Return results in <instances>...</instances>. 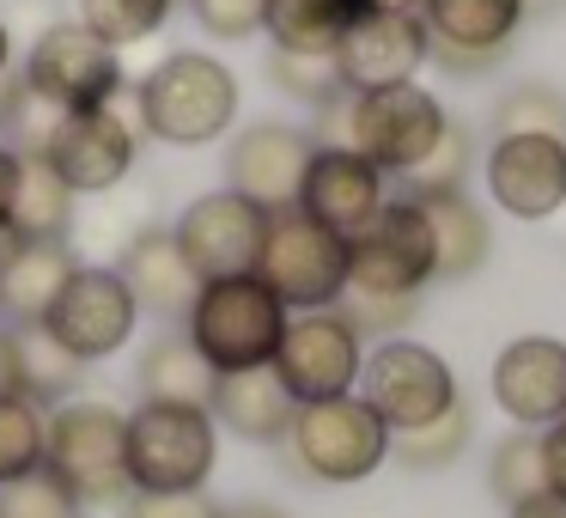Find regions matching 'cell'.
I'll use <instances>...</instances> for the list:
<instances>
[{
    "mask_svg": "<svg viewBox=\"0 0 566 518\" xmlns=\"http://www.w3.org/2000/svg\"><path fill=\"white\" fill-rule=\"evenodd\" d=\"M238 116V80L201 50H177L135 86V128L165 147H208Z\"/></svg>",
    "mask_w": 566,
    "mask_h": 518,
    "instance_id": "6da1fadb",
    "label": "cell"
},
{
    "mask_svg": "<svg viewBox=\"0 0 566 518\" xmlns=\"http://www.w3.org/2000/svg\"><path fill=\"white\" fill-rule=\"evenodd\" d=\"M286 318L293 311L262 287V274H232V281L196 287V305L184 311V335L213 372H250V366H274Z\"/></svg>",
    "mask_w": 566,
    "mask_h": 518,
    "instance_id": "7a4b0ae2",
    "label": "cell"
},
{
    "mask_svg": "<svg viewBox=\"0 0 566 518\" xmlns=\"http://www.w3.org/2000/svg\"><path fill=\"white\" fill-rule=\"evenodd\" d=\"M323 116L342 123L335 147L366 153L384 177H408L444 141V128H451L444 104L432 99L427 86H415V80H408V86H384V92H347V99L329 104Z\"/></svg>",
    "mask_w": 566,
    "mask_h": 518,
    "instance_id": "3957f363",
    "label": "cell"
},
{
    "mask_svg": "<svg viewBox=\"0 0 566 518\" xmlns=\"http://www.w3.org/2000/svg\"><path fill=\"white\" fill-rule=\"evenodd\" d=\"M128 488L135 494H196L213 476L220 427L196 403H140L128 415Z\"/></svg>",
    "mask_w": 566,
    "mask_h": 518,
    "instance_id": "277c9868",
    "label": "cell"
},
{
    "mask_svg": "<svg viewBox=\"0 0 566 518\" xmlns=\"http://www.w3.org/2000/svg\"><path fill=\"white\" fill-rule=\"evenodd\" d=\"M286 457L298 464V476L347 488V481H366L390 457V427L354 391L323 396V403H298L293 427H286Z\"/></svg>",
    "mask_w": 566,
    "mask_h": 518,
    "instance_id": "5b68a950",
    "label": "cell"
},
{
    "mask_svg": "<svg viewBox=\"0 0 566 518\" xmlns=\"http://www.w3.org/2000/svg\"><path fill=\"white\" fill-rule=\"evenodd\" d=\"M128 415L111 403H62L50 415V452L43 469L74 494L80 506H116L128 500Z\"/></svg>",
    "mask_w": 566,
    "mask_h": 518,
    "instance_id": "8992f818",
    "label": "cell"
},
{
    "mask_svg": "<svg viewBox=\"0 0 566 518\" xmlns=\"http://www.w3.org/2000/svg\"><path fill=\"white\" fill-rule=\"evenodd\" d=\"M256 274L286 311H329L347 293V245L305 220L298 208L269 214V232L256 250Z\"/></svg>",
    "mask_w": 566,
    "mask_h": 518,
    "instance_id": "52a82bcc",
    "label": "cell"
},
{
    "mask_svg": "<svg viewBox=\"0 0 566 518\" xmlns=\"http://www.w3.org/2000/svg\"><path fill=\"white\" fill-rule=\"evenodd\" d=\"M432 287V232L427 214L408 196L384 201L354 238H347V293L371 299H420Z\"/></svg>",
    "mask_w": 566,
    "mask_h": 518,
    "instance_id": "ba28073f",
    "label": "cell"
},
{
    "mask_svg": "<svg viewBox=\"0 0 566 518\" xmlns=\"http://www.w3.org/2000/svg\"><path fill=\"white\" fill-rule=\"evenodd\" d=\"M359 396L378 408V421L390 433L427 427V421H439L451 403H463L457 372L444 366L432 348L408 342V335H384L366 354V366H359Z\"/></svg>",
    "mask_w": 566,
    "mask_h": 518,
    "instance_id": "9c48e42d",
    "label": "cell"
},
{
    "mask_svg": "<svg viewBox=\"0 0 566 518\" xmlns=\"http://www.w3.org/2000/svg\"><path fill=\"white\" fill-rule=\"evenodd\" d=\"M25 92L50 111H98L123 92V50L98 43L86 25H50L25 55Z\"/></svg>",
    "mask_w": 566,
    "mask_h": 518,
    "instance_id": "30bf717a",
    "label": "cell"
},
{
    "mask_svg": "<svg viewBox=\"0 0 566 518\" xmlns=\"http://www.w3.org/2000/svg\"><path fill=\"white\" fill-rule=\"evenodd\" d=\"M135 323H140V305L123 287V274L116 269H86V262H80V269L67 274V287L55 293V305L43 311L38 330L50 335L55 348H67L80 366H92V360L123 354L128 335H135Z\"/></svg>",
    "mask_w": 566,
    "mask_h": 518,
    "instance_id": "8fae6325",
    "label": "cell"
},
{
    "mask_svg": "<svg viewBox=\"0 0 566 518\" xmlns=\"http://www.w3.org/2000/svg\"><path fill=\"white\" fill-rule=\"evenodd\" d=\"M366 366V335L342 318V311H298L286 318V335L274 348V372L293 391V403H323V396H347Z\"/></svg>",
    "mask_w": 566,
    "mask_h": 518,
    "instance_id": "7c38bea8",
    "label": "cell"
},
{
    "mask_svg": "<svg viewBox=\"0 0 566 518\" xmlns=\"http://www.w3.org/2000/svg\"><path fill=\"white\" fill-rule=\"evenodd\" d=\"M38 153L50 159V172L62 177L74 196H104V189H116L135 172L140 128L128 123V116H116L111 104H98V111H67Z\"/></svg>",
    "mask_w": 566,
    "mask_h": 518,
    "instance_id": "4fadbf2b",
    "label": "cell"
},
{
    "mask_svg": "<svg viewBox=\"0 0 566 518\" xmlns=\"http://www.w3.org/2000/svg\"><path fill=\"white\" fill-rule=\"evenodd\" d=\"M269 232V214L256 201L232 196V189H213L196 196L184 208V220L171 226L184 262L196 269V281H232V274H256V250Z\"/></svg>",
    "mask_w": 566,
    "mask_h": 518,
    "instance_id": "5bb4252c",
    "label": "cell"
},
{
    "mask_svg": "<svg viewBox=\"0 0 566 518\" xmlns=\"http://www.w3.org/2000/svg\"><path fill=\"white\" fill-rule=\"evenodd\" d=\"M415 13L427 25V43L439 55V68L481 74V68H493L512 50V38L530 19V0H420Z\"/></svg>",
    "mask_w": 566,
    "mask_h": 518,
    "instance_id": "9a60e30c",
    "label": "cell"
},
{
    "mask_svg": "<svg viewBox=\"0 0 566 518\" xmlns=\"http://www.w3.org/2000/svg\"><path fill=\"white\" fill-rule=\"evenodd\" d=\"M317 141L293 123H250L244 135H232L226 147V189L244 201H256L262 214L298 208V184Z\"/></svg>",
    "mask_w": 566,
    "mask_h": 518,
    "instance_id": "2e32d148",
    "label": "cell"
},
{
    "mask_svg": "<svg viewBox=\"0 0 566 518\" xmlns=\"http://www.w3.org/2000/svg\"><path fill=\"white\" fill-rule=\"evenodd\" d=\"M427 62H432V43L420 13H359L335 43V68H342L347 92L408 86Z\"/></svg>",
    "mask_w": 566,
    "mask_h": 518,
    "instance_id": "e0dca14e",
    "label": "cell"
},
{
    "mask_svg": "<svg viewBox=\"0 0 566 518\" xmlns=\"http://www.w3.org/2000/svg\"><path fill=\"white\" fill-rule=\"evenodd\" d=\"M384 201H390L384 196V172L366 153L335 147V141H317V147H311L305 184H298V214H305V220H317L323 232H335L347 245Z\"/></svg>",
    "mask_w": 566,
    "mask_h": 518,
    "instance_id": "ac0fdd59",
    "label": "cell"
},
{
    "mask_svg": "<svg viewBox=\"0 0 566 518\" xmlns=\"http://www.w3.org/2000/svg\"><path fill=\"white\" fill-rule=\"evenodd\" d=\"M488 196L512 220H554L566 208V141L554 135H493Z\"/></svg>",
    "mask_w": 566,
    "mask_h": 518,
    "instance_id": "d6986e66",
    "label": "cell"
},
{
    "mask_svg": "<svg viewBox=\"0 0 566 518\" xmlns=\"http://www.w3.org/2000/svg\"><path fill=\"white\" fill-rule=\"evenodd\" d=\"M493 403L512 415V427H554L566 415V342L554 335H517L493 360Z\"/></svg>",
    "mask_w": 566,
    "mask_h": 518,
    "instance_id": "ffe728a7",
    "label": "cell"
},
{
    "mask_svg": "<svg viewBox=\"0 0 566 518\" xmlns=\"http://www.w3.org/2000/svg\"><path fill=\"white\" fill-rule=\"evenodd\" d=\"M208 415H213V427L238 433V439L281 445L286 427H293V415H298V403H293V391L281 384L274 366H250V372H213Z\"/></svg>",
    "mask_w": 566,
    "mask_h": 518,
    "instance_id": "44dd1931",
    "label": "cell"
},
{
    "mask_svg": "<svg viewBox=\"0 0 566 518\" xmlns=\"http://www.w3.org/2000/svg\"><path fill=\"white\" fill-rule=\"evenodd\" d=\"M80 269V257L67 250V238H13L0 257V311L25 330L43 323V311L55 305V293L67 287V274Z\"/></svg>",
    "mask_w": 566,
    "mask_h": 518,
    "instance_id": "7402d4cb",
    "label": "cell"
},
{
    "mask_svg": "<svg viewBox=\"0 0 566 518\" xmlns=\"http://www.w3.org/2000/svg\"><path fill=\"white\" fill-rule=\"evenodd\" d=\"M408 201L427 214L432 281H469V274L493 257V226L463 189H420V196H408Z\"/></svg>",
    "mask_w": 566,
    "mask_h": 518,
    "instance_id": "603a6c76",
    "label": "cell"
},
{
    "mask_svg": "<svg viewBox=\"0 0 566 518\" xmlns=\"http://www.w3.org/2000/svg\"><path fill=\"white\" fill-rule=\"evenodd\" d=\"M123 287L135 293L140 311H153V318H184L189 305H196V269L184 262V250H177L171 232H140L135 245L123 250Z\"/></svg>",
    "mask_w": 566,
    "mask_h": 518,
    "instance_id": "cb8c5ba5",
    "label": "cell"
},
{
    "mask_svg": "<svg viewBox=\"0 0 566 518\" xmlns=\"http://www.w3.org/2000/svg\"><path fill=\"white\" fill-rule=\"evenodd\" d=\"M140 396H147V403H196V408H208L213 366L196 354L189 335H159V342L140 354Z\"/></svg>",
    "mask_w": 566,
    "mask_h": 518,
    "instance_id": "d4e9b609",
    "label": "cell"
},
{
    "mask_svg": "<svg viewBox=\"0 0 566 518\" xmlns=\"http://www.w3.org/2000/svg\"><path fill=\"white\" fill-rule=\"evenodd\" d=\"M74 226V189L50 172L43 153H25L19 165V196H13V214H7V232L13 238H67Z\"/></svg>",
    "mask_w": 566,
    "mask_h": 518,
    "instance_id": "484cf974",
    "label": "cell"
},
{
    "mask_svg": "<svg viewBox=\"0 0 566 518\" xmlns=\"http://www.w3.org/2000/svg\"><path fill=\"white\" fill-rule=\"evenodd\" d=\"M354 19L359 0H269L262 31L274 38V50H335Z\"/></svg>",
    "mask_w": 566,
    "mask_h": 518,
    "instance_id": "4316f807",
    "label": "cell"
},
{
    "mask_svg": "<svg viewBox=\"0 0 566 518\" xmlns=\"http://www.w3.org/2000/svg\"><path fill=\"white\" fill-rule=\"evenodd\" d=\"M488 488H493V500H505V512H512L517 500H536V494H548L542 433L517 427V433H505V439L493 445V457H488Z\"/></svg>",
    "mask_w": 566,
    "mask_h": 518,
    "instance_id": "83f0119b",
    "label": "cell"
},
{
    "mask_svg": "<svg viewBox=\"0 0 566 518\" xmlns=\"http://www.w3.org/2000/svg\"><path fill=\"white\" fill-rule=\"evenodd\" d=\"M43 452H50V415H43V403H31L25 391L0 396V481H19L31 469H43Z\"/></svg>",
    "mask_w": 566,
    "mask_h": 518,
    "instance_id": "f1b7e54d",
    "label": "cell"
},
{
    "mask_svg": "<svg viewBox=\"0 0 566 518\" xmlns=\"http://www.w3.org/2000/svg\"><path fill=\"white\" fill-rule=\"evenodd\" d=\"M19 342V391L31 396V403H55V396H74L80 384V360L67 354V348H55L50 335L38 330V323H25V330H13Z\"/></svg>",
    "mask_w": 566,
    "mask_h": 518,
    "instance_id": "f546056e",
    "label": "cell"
},
{
    "mask_svg": "<svg viewBox=\"0 0 566 518\" xmlns=\"http://www.w3.org/2000/svg\"><path fill=\"white\" fill-rule=\"evenodd\" d=\"M171 7L177 0H80V25L111 50H128V43H147L153 31H165Z\"/></svg>",
    "mask_w": 566,
    "mask_h": 518,
    "instance_id": "4dcf8cb0",
    "label": "cell"
},
{
    "mask_svg": "<svg viewBox=\"0 0 566 518\" xmlns=\"http://www.w3.org/2000/svg\"><path fill=\"white\" fill-rule=\"evenodd\" d=\"M269 74H274V86L293 92V99L311 104V111H329V104L347 99L342 68H335V50H274Z\"/></svg>",
    "mask_w": 566,
    "mask_h": 518,
    "instance_id": "1f68e13d",
    "label": "cell"
},
{
    "mask_svg": "<svg viewBox=\"0 0 566 518\" xmlns=\"http://www.w3.org/2000/svg\"><path fill=\"white\" fill-rule=\"evenodd\" d=\"M469 433H475V421H469V403H451L439 421H427V427L390 433V452L402 457L408 469H439V464H457V457H463Z\"/></svg>",
    "mask_w": 566,
    "mask_h": 518,
    "instance_id": "d6a6232c",
    "label": "cell"
},
{
    "mask_svg": "<svg viewBox=\"0 0 566 518\" xmlns=\"http://www.w3.org/2000/svg\"><path fill=\"white\" fill-rule=\"evenodd\" d=\"M493 135H554L566 141V99L548 86H517L493 111Z\"/></svg>",
    "mask_w": 566,
    "mask_h": 518,
    "instance_id": "836d02e7",
    "label": "cell"
},
{
    "mask_svg": "<svg viewBox=\"0 0 566 518\" xmlns=\"http://www.w3.org/2000/svg\"><path fill=\"white\" fill-rule=\"evenodd\" d=\"M86 506L50 476V469H31L19 481H0V518H80Z\"/></svg>",
    "mask_w": 566,
    "mask_h": 518,
    "instance_id": "e575fe53",
    "label": "cell"
},
{
    "mask_svg": "<svg viewBox=\"0 0 566 518\" xmlns=\"http://www.w3.org/2000/svg\"><path fill=\"white\" fill-rule=\"evenodd\" d=\"M189 13L208 38L220 43H244L262 31V13H269V0H189Z\"/></svg>",
    "mask_w": 566,
    "mask_h": 518,
    "instance_id": "d590c367",
    "label": "cell"
},
{
    "mask_svg": "<svg viewBox=\"0 0 566 518\" xmlns=\"http://www.w3.org/2000/svg\"><path fill=\"white\" fill-rule=\"evenodd\" d=\"M463 159H469V135H463V128H444L439 147H432L427 159L402 177L408 196H420V189H463Z\"/></svg>",
    "mask_w": 566,
    "mask_h": 518,
    "instance_id": "8d00e7d4",
    "label": "cell"
},
{
    "mask_svg": "<svg viewBox=\"0 0 566 518\" xmlns=\"http://www.w3.org/2000/svg\"><path fill=\"white\" fill-rule=\"evenodd\" d=\"M128 518H220L208 494H128Z\"/></svg>",
    "mask_w": 566,
    "mask_h": 518,
    "instance_id": "74e56055",
    "label": "cell"
},
{
    "mask_svg": "<svg viewBox=\"0 0 566 518\" xmlns=\"http://www.w3.org/2000/svg\"><path fill=\"white\" fill-rule=\"evenodd\" d=\"M542 464H548V494L566 500V415L554 427H542Z\"/></svg>",
    "mask_w": 566,
    "mask_h": 518,
    "instance_id": "f35d334b",
    "label": "cell"
},
{
    "mask_svg": "<svg viewBox=\"0 0 566 518\" xmlns=\"http://www.w3.org/2000/svg\"><path fill=\"white\" fill-rule=\"evenodd\" d=\"M19 165H25V153L0 141V232H7V214H13V196H19Z\"/></svg>",
    "mask_w": 566,
    "mask_h": 518,
    "instance_id": "ab89813d",
    "label": "cell"
},
{
    "mask_svg": "<svg viewBox=\"0 0 566 518\" xmlns=\"http://www.w3.org/2000/svg\"><path fill=\"white\" fill-rule=\"evenodd\" d=\"M0 396H19V342H13V330H0Z\"/></svg>",
    "mask_w": 566,
    "mask_h": 518,
    "instance_id": "60d3db41",
    "label": "cell"
},
{
    "mask_svg": "<svg viewBox=\"0 0 566 518\" xmlns=\"http://www.w3.org/2000/svg\"><path fill=\"white\" fill-rule=\"evenodd\" d=\"M512 518H566V500L560 494H536V500H517Z\"/></svg>",
    "mask_w": 566,
    "mask_h": 518,
    "instance_id": "b9f144b4",
    "label": "cell"
},
{
    "mask_svg": "<svg viewBox=\"0 0 566 518\" xmlns=\"http://www.w3.org/2000/svg\"><path fill=\"white\" fill-rule=\"evenodd\" d=\"M420 0H359V13H415Z\"/></svg>",
    "mask_w": 566,
    "mask_h": 518,
    "instance_id": "7bdbcfd3",
    "label": "cell"
},
{
    "mask_svg": "<svg viewBox=\"0 0 566 518\" xmlns=\"http://www.w3.org/2000/svg\"><path fill=\"white\" fill-rule=\"evenodd\" d=\"M220 518H286L281 506H220Z\"/></svg>",
    "mask_w": 566,
    "mask_h": 518,
    "instance_id": "ee69618b",
    "label": "cell"
},
{
    "mask_svg": "<svg viewBox=\"0 0 566 518\" xmlns=\"http://www.w3.org/2000/svg\"><path fill=\"white\" fill-rule=\"evenodd\" d=\"M7 68H13V38H7V25H0V80H7Z\"/></svg>",
    "mask_w": 566,
    "mask_h": 518,
    "instance_id": "f6af8a7d",
    "label": "cell"
}]
</instances>
